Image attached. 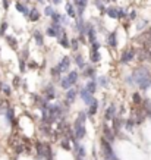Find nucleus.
I'll return each instance as SVG.
<instances>
[{"label": "nucleus", "mask_w": 151, "mask_h": 160, "mask_svg": "<svg viewBox=\"0 0 151 160\" xmlns=\"http://www.w3.org/2000/svg\"><path fill=\"white\" fill-rule=\"evenodd\" d=\"M97 7H98L100 10H104V6H101V3H97Z\"/></svg>", "instance_id": "42"}, {"label": "nucleus", "mask_w": 151, "mask_h": 160, "mask_svg": "<svg viewBox=\"0 0 151 160\" xmlns=\"http://www.w3.org/2000/svg\"><path fill=\"white\" fill-rule=\"evenodd\" d=\"M98 47H100V46H98V43H92V51H97V50H98Z\"/></svg>", "instance_id": "35"}, {"label": "nucleus", "mask_w": 151, "mask_h": 160, "mask_svg": "<svg viewBox=\"0 0 151 160\" xmlns=\"http://www.w3.org/2000/svg\"><path fill=\"white\" fill-rule=\"evenodd\" d=\"M46 15H53V9L51 7H47L46 9Z\"/></svg>", "instance_id": "37"}, {"label": "nucleus", "mask_w": 151, "mask_h": 160, "mask_svg": "<svg viewBox=\"0 0 151 160\" xmlns=\"http://www.w3.org/2000/svg\"><path fill=\"white\" fill-rule=\"evenodd\" d=\"M97 109H98V103H97V100H94V101L90 104V109H88V115H90V116L95 115V113H97Z\"/></svg>", "instance_id": "10"}, {"label": "nucleus", "mask_w": 151, "mask_h": 160, "mask_svg": "<svg viewBox=\"0 0 151 160\" xmlns=\"http://www.w3.org/2000/svg\"><path fill=\"white\" fill-rule=\"evenodd\" d=\"M117 18H125V12H123L122 9L117 10Z\"/></svg>", "instance_id": "34"}, {"label": "nucleus", "mask_w": 151, "mask_h": 160, "mask_svg": "<svg viewBox=\"0 0 151 160\" xmlns=\"http://www.w3.org/2000/svg\"><path fill=\"white\" fill-rule=\"evenodd\" d=\"M76 80H78V72H76V71H72V72L66 77V81L69 82V85H71V87H72V85L76 82Z\"/></svg>", "instance_id": "6"}, {"label": "nucleus", "mask_w": 151, "mask_h": 160, "mask_svg": "<svg viewBox=\"0 0 151 160\" xmlns=\"http://www.w3.org/2000/svg\"><path fill=\"white\" fill-rule=\"evenodd\" d=\"M135 18H137V13L132 12V13H131V19H135Z\"/></svg>", "instance_id": "44"}, {"label": "nucleus", "mask_w": 151, "mask_h": 160, "mask_svg": "<svg viewBox=\"0 0 151 160\" xmlns=\"http://www.w3.org/2000/svg\"><path fill=\"white\" fill-rule=\"evenodd\" d=\"M60 1H62V0H53V3H56V4H59Z\"/></svg>", "instance_id": "45"}, {"label": "nucleus", "mask_w": 151, "mask_h": 160, "mask_svg": "<svg viewBox=\"0 0 151 160\" xmlns=\"http://www.w3.org/2000/svg\"><path fill=\"white\" fill-rule=\"evenodd\" d=\"M6 28H7V24H6V22H3V24H1V27H0V34H3V33L6 31Z\"/></svg>", "instance_id": "33"}, {"label": "nucleus", "mask_w": 151, "mask_h": 160, "mask_svg": "<svg viewBox=\"0 0 151 160\" xmlns=\"http://www.w3.org/2000/svg\"><path fill=\"white\" fill-rule=\"evenodd\" d=\"M134 103H141V96L138 93L134 94Z\"/></svg>", "instance_id": "31"}, {"label": "nucleus", "mask_w": 151, "mask_h": 160, "mask_svg": "<svg viewBox=\"0 0 151 160\" xmlns=\"http://www.w3.org/2000/svg\"><path fill=\"white\" fill-rule=\"evenodd\" d=\"M1 90L4 91V94H6V96H9V94H10V88H9V85H1Z\"/></svg>", "instance_id": "30"}, {"label": "nucleus", "mask_w": 151, "mask_h": 160, "mask_svg": "<svg viewBox=\"0 0 151 160\" xmlns=\"http://www.w3.org/2000/svg\"><path fill=\"white\" fill-rule=\"evenodd\" d=\"M76 4V7H78V12H79V15L84 12V9H85V6H87V0H74Z\"/></svg>", "instance_id": "9"}, {"label": "nucleus", "mask_w": 151, "mask_h": 160, "mask_svg": "<svg viewBox=\"0 0 151 160\" xmlns=\"http://www.w3.org/2000/svg\"><path fill=\"white\" fill-rule=\"evenodd\" d=\"M6 118L10 120V123L15 122V118H13V110H12V109H7V110H6Z\"/></svg>", "instance_id": "22"}, {"label": "nucleus", "mask_w": 151, "mask_h": 160, "mask_svg": "<svg viewBox=\"0 0 151 160\" xmlns=\"http://www.w3.org/2000/svg\"><path fill=\"white\" fill-rule=\"evenodd\" d=\"M114 115H116V107L110 106L106 112V119H114Z\"/></svg>", "instance_id": "13"}, {"label": "nucleus", "mask_w": 151, "mask_h": 160, "mask_svg": "<svg viewBox=\"0 0 151 160\" xmlns=\"http://www.w3.org/2000/svg\"><path fill=\"white\" fill-rule=\"evenodd\" d=\"M69 65H71V60H69V57H63L62 59V62L59 63V71L60 72H66L68 71V68H69Z\"/></svg>", "instance_id": "4"}, {"label": "nucleus", "mask_w": 151, "mask_h": 160, "mask_svg": "<svg viewBox=\"0 0 151 160\" xmlns=\"http://www.w3.org/2000/svg\"><path fill=\"white\" fill-rule=\"evenodd\" d=\"M6 40H7V43L10 44L12 49H16V40H15L13 37H6Z\"/></svg>", "instance_id": "24"}, {"label": "nucleus", "mask_w": 151, "mask_h": 160, "mask_svg": "<svg viewBox=\"0 0 151 160\" xmlns=\"http://www.w3.org/2000/svg\"><path fill=\"white\" fill-rule=\"evenodd\" d=\"M107 41H109V46H112V47H116V46H117V40H116V33H112V34L109 35Z\"/></svg>", "instance_id": "16"}, {"label": "nucleus", "mask_w": 151, "mask_h": 160, "mask_svg": "<svg viewBox=\"0 0 151 160\" xmlns=\"http://www.w3.org/2000/svg\"><path fill=\"white\" fill-rule=\"evenodd\" d=\"M104 138H106L107 141H112L114 138V134L107 128V126H104Z\"/></svg>", "instance_id": "15"}, {"label": "nucleus", "mask_w": 151, "mask_h": 160, "mask_svg": "<svg viewBox=\"0 0 151 160\" xmlns=\"http://www.w3.org/2000/svg\"><path fill=\"white\" fill-rule=\"evenodd\" d=\"M134 80H135V82H137V84H138L142 90H147V88L151 85L150 74H148V71H147V69H144V68L138 69V71L134 74Z\"/></svg>", "instance_id": "1"}, {"label": "nucleus", "mask_w": 151, "mask_h": 160, "mask_svg": "<svg viewBox=\"0 0 151 160\" xmlns=\"http://www.w3.org/2000/svg\"><path fill=\"white\" fill-rule=\"evenodd\" d=\"M85 74H87L85 77H94V69H91V68H88Z\"/></svg>", "instance_id": "32"}, {"label": "nucleus", "mask_w": 151, "mask_h": 160, "mask_svg": "<svg viewBox=\"0 0 151 160\" xmlns=\"http://www.w3.org/2000/svg\"><path fill=\"white\" fill-rule=\"evenodd\" d=\"M51 18H53V21H54V22H59V21L62 19V18H60V15H59V13H56V12H53Z\"/></svg>", "instance_id": "28"}, {"label": "nucleus", "mask_w": 151, "mask_h": 160, "mask_svg": "<svg viewBox=\"0 0 151 160\" xmlns=\"http://www.w3.org/2000/svg\"><path fill=\"white\" fill-rule=\"evenodd\" d=\"M134 54H135V51L134 50H128V51H125L123 54H122V63H126V62H129V60H132V57H134Z\"/></svg>", "instance_id": "5"}, {"label": "nucleus", "mask_w": 151, "mask_h": 160, "mask_svg": "<svg viewBox=\"0 0 151 160\" xmlns=\"http://www.w3.org/2000/svg\"><path fill=\"white\" fill-rule=\"evenodd\" d=\"M34 37H35V40H37L38 46H43V35H41L40 31H35V33H34Z\"/></svg>", "instance_id": "20"}, {"label": "nucleus", "mask_w": 151, "mask_h": 160, "mask_svg": "<svg viewBox=\"0 0 151 160\" xmlns=\"http://www.w3.org/2000/svg\"><path fill=\"white\" fill-rule=\"evenodd\" d=\"M79 94H81L82 100H84V101H85L87 104H91V103H92V101L95 100V98L92 97V94H90V93H88L87 90H81V91H79Z\"/></svg>", "instance_id": "3"}, {"label": "nucleus", "mask_w": 151, "mask_h": 160, "mask_svg": "<svg viewBox=\"0 0 151 160\" xmlns=\"http://www.w3.org/2000/svg\"><path fill=\"white\" fill-rule=\"evenodd\" d=\"M87 131H85V126L81 125V123H75V137L78 140H82L85 137Z\"/></svg>", "instance_id": "2"}, {"label": "nucleus", "mask_w": 151, "mask_h": 160, "mask_svg": "<svg viewBox=\"0 0 151 160\" xmlns=\"http://www.w3.org/2000/svg\"><path fill=\"white\" fill-rule=\"evenodd\" d=\"M13 84H15V85H18V84H19V78H18V77L13 80Z\"/></svg>", "instance_id": "43"}, {"label": "nucleus", "mask_w": 151, "mask_h": 160, "mask_svg": "<svg viewBox=\"0 0 151 160\" xmlns=\"http://www.w3.org/2000/svg\"><path fill=\"white\" fill-rule=\"evenodd\" d=\"M19 69H21V71H25V62H24V60H21V63H19Z\"/></svg>", "instance_id": "36"}, {"label": "nucleus", "mask_w": 151, "mask_h": 160, "mask_svg": "<svg viewBox=\"0 0 151 160\" xmlns=\"http://www.w3.org/2000/svg\"><path fill=\"white\" fill-rule=\"evenodd\" d=\"M62 148H65V150H71V143H69L68 138H65V140L62 141Z\"/></svg>", "instance_id": "23"}, {"label": "nucleus", "mask_w": 151, "mask_h": 160, "mask_svg": "<svg viewBox=\"0 0 151 160\" xmlns=\"http://www.w3.org/2000/svg\"><path fill=\"white\" fill-rule=\"evenodd\" d=\"M100 84H101V85H106V84H107V80H106V78H100Z\"/></svg>", "instance_id": "39"}, {"label": "nucleus", "mask_w": 151, "mask_h": 160, "mask_svg": "<svg viewBox=\"0 0 151 160\" xmlns=\"http://www.w3.org/2000/svg\"><path fill=\"white\" fill-rule=\"evenodd\" d=\"M75 97H76V91L72 90V88H69L68 90V94H66V101L68 103H74L75 101Z\"/></svg>", "instance_id": "8"}, {"label": "nucleus", "mask_w": 151, "mask_h": 160, "mask_svg": "<svg viewBox=\"0 0 151 160\" xmlns=\"http://www.w3.org/2000/svg\"><path fill=\"white\" fill-rule=\"evenodd\" d=\"M88 28V31H87V34H88V38H90V41L91 43H95V31H94V28L92 27H87Z\"/></svg>", "instance_id": "12"}, {"label": "nucleus", "mask_w": 151, "mask_h": 160, "mask_svg": "<svg viewBox=\"0 0 151 160\" xmlns=\"http://www.w3.org/2000/svg\"><path fill=\"white\" fill-rule=\"evenodd\" d=\"M72 47H74V49H78V40H72Z\"/></svg>", "instance_id": "38"}, {"label": "nucleus", "mask_w": 151, "mask_h": 160, "mask_svg": "<svg viewBox=\"0 0 151 160\" xmlns=\"http://www.w3.org/2000/svg\"><path fill=\"white\" fill-rule=\"evenodd\" d=\"M75 148H76V154H78V159H84L85 157V148L82 147V146H78V144H75Z\"/></svg>", "instance_id": "11"}, {"label": "nucleus", "mask_w": 151, "mask_h": 160, "mask_svg": "<svg viewBox=\"0 0 151 160\" xmlns=\"http://www.w3.org/2000/svg\"><path fill=\"white\" fill-rule=\"evenodd\" d=\"M60 44H62V47H65V49H68V47H69V46H71V44H69V41L66 40V38H65V37H63V38H62V40H60Z\"/></svg>", "instance_id": "27"}, {"label": "nucleus", "mask_w": 151, "mask_h": 160, "mask_svg": "<svg viewBox=\"0 0 151 160\" xmlns=\"http://www.w3.org/2000/svg\"><path fill=\"white\" fill-rule=\"evenodd\" d=\"M28 66H30V68H37L38 65L35 63V62H30V65H28Z\"/></svg>", "instance_id": "41"}, {"label": "nucleus", "mask_w": 151, "mask_h": 160, "mask_svg": "<svg viewBox=\"0 0 151 160\" xmlns=\"http://www.w3.org/2000/svg\"><path fill=\"white\" fill-rule=\"evenodd\" d=\"M107 15L114 19V18H117V10H116L114 7H109V9H107Z\"/></svg>", "instance_id": "21"}, {"label": "nucleus", "mask_w": 151, "mask_h": 160, "mask_svg": "<svg viewBox=\"0 0 151 160\" xmlns=\"http://www.w3.org/2000/svg\"><path fill=\"white\" fill-rule=\"evenodd\" d=\"M47 35H48V37H56V31H54L53 28H48V30H47Z\"/></svg>", "instance_id": "29"}, {"label": "nucleus", "mask_w": 151, "mask_h": 160, "mask_svg": "<svg viewBox=\"0 0 151 160\" xmlns=\"http://www.w3.org/2000/svg\"><path fill=\"white\" fill-rule=\"evenodd\" d=\"M15 6H16V10H19V12H22V13L28 15V9H27V7H25V4H22L21 1H18Z\"/></svg>", "instance_id": "17"}, {"label": "nucleus", "mask_w": 151, "mask_h": 160, "mask_svg": "<svg viewBox=\"0 0 151 160\" xmlns=\"http://www.w3.org/2000/svg\"><path fill=\"white\" fill-rule=\"evenodd\" d=\"M3 7H4V9L9 7V1H7V0H3Z\"/></svg>", "instance_id": "40"}, {"label": "nucleus", "mask_w": 151, "mask_h": 160, "mask_svg": "<svg viewBox=\"0 0 151 160\" xmlns=\"http://www.w3.org/2000/svg\"><path fill=\"white\" fill-rule=\"evenodd\" d=\"M76 65L79 66V68H82L84 66V59H82V56H76Z\"/></svg>", "instance_id": "26"}, {"label": "nucleus", "mask_w": 151, "mask_h": 160, "mask_svg": "<svg viewBox=\"0 0 151 160\" xmlns=\"http://www.w3.org/2000/svg\"><path fill=\"white\" fill-rule=\"evenodd\" d=\"M44 97H46L47 100H53V98H54V90H53L51 85H48V87L46 88V91H44Z\"/></svg>", "instance_id": "7"}, {"label": "nucleus", "mask_w": 151, "mask_h": 160, "mask_svg": "<svg viewBox=\"0 0 151 160\" xmlns=\"http://www.w3.org/2000/svg\"><path fill=\"white\" fill-rule=\"evenodd\" d=\"M91 60H92V62H98V60H100V53H98V51H92Z\"/></svg>", "instance_id": "25"}, {"label": "nucleus", "mask_w": 151, "mask_h": 160, "mask_svg": "<svg viewBox=\"0 0 151 160\" xmlns=\"http://www.w3.org/2000/svg\"><path fill=\"white\" fill-rule=\"evenodd\" d=\"M90 94H92L94 91H95V82L94 81H91V82H88V85H87V88H85Z\"/></svg>", "instance_id": "19"}, {"label": "nucleus", "mask_w": 151, "mask_h": 160, "mask_svg": "<svg viewBox=\"0 0 151 160\" xmlns=\"http://www.w3.org/2000/svg\"><path fill=\"white\" fill-rule=\"evenodd\" d=\"M40 19V12H38L37 9H33L31 12H30V21H33V22H35Z\"/></svg>", "instance_id": "14"}, {"label": "nucleus", "mask_w": 151, "mask_h": 160, "mask_svg": "<svg viewBox=\"0 0 151 160\" xmlns=\"http://www.w3.org/2000/svg\"><path fill=\"white\" fill-rule=\"evenodd\" d=\"M66 12H68V15L71 16V18H75V10H74V6L72 4H66Z\"/></svg>", "instance_id": "18"}]
</instances>
